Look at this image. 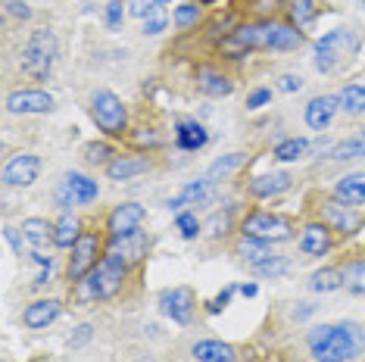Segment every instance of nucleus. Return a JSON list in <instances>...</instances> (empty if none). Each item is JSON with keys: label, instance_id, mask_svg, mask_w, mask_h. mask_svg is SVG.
Listing matches in <instances>:
<instances>
[{"label": "nucleus", "instance_id": "nucleus-43", "mask_svg": "<svg viewBox=\"0 0 365 362\" xmlns=\"http://www.w3.org/2000/svg\"><path fill=\"white\" fill-rule=\"evenodd\" d=\"M4 4H6V13L16 16V19H29V16H31L26 0H4Z\"/></svg>", "mask_w": 365, "mask_h": 362}, {"label": "nucleus", "instance_id": "nucleus-14", "mask_svg": "<svg viewBox=\"0 0 365 362\" xmlns=\"http://www.w3.org/2000/svg\"><path fill=\"white\" fill-rule=\"evenodd\" d=\"M331 244L334 241H331V228L325 222H309L300 232V250L306 257H325L331 250Z\"/></svg>", "mask_w": 365, "mask_h": 362}, {"label": "nucleus", "instance_id": "nucleus-36", "mask_svg": "<svg viewBox=\"0 0 365 362\" xmlns=\"http://www.w3.org/2000/svg\"><path fill=\"white\" fill-rule=\"evenodd\" d=\"M253 269H256V275H262V278H281L290 269V259H284V257H269L265 262H259V266H253Z\"/></svg>", "mask_w": 365, "mask_h": 362}, {"label": "nucleus", "instance_id": "nucleus-39", "mask_svg": "<svg viewBox=\"0 0 365 362\" xmlns=\"http://www.w3.org/2000/svg\"><path fill=\"white\" fill-rule=\"evenodd\" d=\"M156 10H160L156 0H131L128 4V16H135V19H147V16H153Z\"/></svg>", "mask_w": 365, "mask_h": 362}, {"label": "nucleus", "instance_id": "nucleus-53", "mask_svg": "<svg viewBox=\"0 0 365 362\" xmlns=\"http://www.w3.org/2000/svg\"><path fill=\"white\" fill-rule=\"evenodd\" d=\"M362 6H365V0H362Z\"/></svg>", "mask_w": 365, "mask_h": 362}, {"label": "nucleus", "instance_id": "nucleus-21", "mask_svg": "<svg viewBox=\"0 0 365 362\" xmlns=\"http://www.w3.org/2000/svg\"><path fill=\"white\" fill-rule=\"evenodd\" d=\"M210 178H200V181H190L185 185L181 191L169 200V210H185V207H197V203H203L206 197H210Z\"/></svg>", "mask_w": 365, "mask_h": 362}, {"label": "nucleus", "instance_id": "nucleus-2", "mask_svg": "<svg viewBox=\"0 0 365 362\" xmlns=\"http://www.w3.org/2000/svg\"><path fill=\"white\" fill-rule=\"evenodd\" d=\"M306 341L315 362H350L365 350V331L356 322L312 328Z\"/></svg>", "mask_w": 365, "mask_h": 362}, {"label": "nucleus", "instance_id": "nucleus-8", "mask_svg": "<svg viewBox=\"0 0 365 362\" xmlns=\"http://www.w3.org/2000/svg\"><path fill=\"white\" fill-rule=\"evenodd\" d=\"M322 222L331 228V232L350 237L362 228V216L356 212V207H350V203L344 200H325L322 203Z\"/></svg>", "mask_w": 365, "mask_h": 362}, {"label": "nucleus", "instance_id": "nucleus-24", "mask_svg": "<svg viewBox=\"0 0 365 362\" xmlns=\"http://www.w3.org/2000/svg\"><path fill=\"white\" fill-rule=\"evenodd\" d=\"M290 178L287 172H272V175H259L250 181V194L253 197H275V194H284L290 187Z\"/></svg>", "mask_w": 365, "mask_h": 362}, {"label": "nucleus", "instance_id": "nucleus-45", "mask_svg": "<svg viewBox=\"0 0 365 362\" xmlns=\"http://www.w3.org/2000/svg\"><path fill=\"white\" fill-rule=\"evenodd\" d=\"M303 88V78L300 76H281L278 78V90H284V94H294V90Z\"/></svg>", "mask_w": 365, "mask_h": 362}, {"label": "nucleus", "instance_id": "nucleus-10", "mask_svg": "<svg viewBox=\"0 0 365 362\" xmlns=\"http://www.w3.org/2000/svg\"><path fill=\"white\" fill-rule=\"evenodd\" d=\"M41 175V160L35 153H19L4 166V185L6 187H29Z\"/></svg>", "mask_w": 365, "mask_h": 362}, {"label": "nucleus", "instance_id": "nucleus-47", "mask_svg": "<svg viewBox=\"0 0 365 362\" xmlns=\"http://www.w3.org/2000/svg\"><path fill=\"white\" fill-rule=\"evenodd\" d=\"M106 22H110V29H115L122 22V0H113V4H106Z\"/></svg>", "mask_w": 365, "mask_h": 362}, {"label": "nucleus", "instance_id": "nucleus-18", "mask_svg": "<svg viewBox=\"0 0 365 362\" xmlns=\"http://www.w3.org/2000/svg\"><path fill=\"white\" fill-rule=\"evenodd\" d=\"M147 156H138V153H131V156H115V160L106 162V175H110L113 181H128V178H135L140 175V172H147Z\"/></svg>", "mask_w": 365, "mask_h": 362}, {"label": "nucleus", "instance_id": "nucleus-1", "mask_svg": "<svg viewBox=\"0 0 365 362\" xmlns=\"http://www.w3.org/2000/svg\"><path fill=\"white\" fill-rule=\"evenodd\" d=\"M300 29L278 26V22H253V26H240L237 31L222 41V51L228 56H244L247 51H294L300 47Z\"/></svg>", "mask_w": 365, "mask_h": 362}, {"label": "nucleus", "instance_id": "nucleus-5", "mask_svg": "<svg viewBox=\"0 0 365 362\" xmlns=\"http://www.w3.org/2000/svg\"><path fill=\"white\" fill-rule=\"evenodd\" d=\"M356 51V35L350 29H334L325 38L315 41V69L331 72L337 63H344L346 56Z\"/></svg>", "mask_w": 365, "mask_h": 362}, {"label": "nucleus", "instance_id": "nucleus-4", "mask_svg": "<svg viewBox=\"0 0 365 362\" xmlns=\"http://www.w3.org/2000/svg\"><path fill=\"white\" fill-rule=\"evenodd\" d=\"M53 60H56V35L51 29H38L31 31V38L26 41L22 47V72L31 78V81H44L53 69Z\"/></svg>", "mask_w": 365, "mask_h": 362}, {"label": "nucleus", "instance_id": "nucleus-9", "mask_svg": "<svg viewBox=\"0 0 365 362\" xmlns=\"http://www.w3.org/2000/svg\"><path fill=\"white\" fill-rule=\"evenodd\" d=\"M97 253H101V241H97V234H81L76 247H72V257H69V278L72 281H85V278L94 272V266L101 259H97Z\"/></svg>", "mask_w": 365, "mask_h": 362}, {"label": "nucleus", "instance_id": "nucleus-13", "mask_svg": "<svg viewBox=\"0 0 365 362\" xmlns=\"http://www.w3.org/2000/svg\"><path fill=\"white\" fill-rule=\"evenodd\" d=\"M6 110L16 116H35V113H51L53 97L47 90H13L6 97Z\"/></svg>", "mask_w": 365, "mask_h": 362}, {"label": "nucleus", "instance_id": "nucleus-41", "mask_svg": "<svg viewBox=\"0 0 365 362\" xmlns=\"http://www.w3.org/2000/svg\"><path fill=\"white\" fill-rule=\"evenodd\" d=\"M165 22H169V19H165V13L156 10L153 16H147V19H144V35H160V31L165 29Z\"/></svg>", "mask_w": 365, "mask_h": 362}, {"label": "nucleus", "instance_id": "nucleus-48", "mask_svg": "<svg viewBox=\"0 0 365 362\" xmlns=\"http://www.w3.org/2000/svg\"><path fill=\"white\" fill-rule=\"evenodd\" d=\"M269 97H272V90H265V88H259V90H253L250 97H247V106L250 110H259L262 103H269Z\"/></svg>", "mask_w": 365, "mask_h": 362}, {"label": "nucleus", "instance_id": "nucleus-11", "mask_svg": "<svg viewBox=\"0 0 365 362\" xmlns=\"http://www.w3.org/2000/svg\"><path fill=\"white\" fill-rule=\"evenodd\" d=\"M160 309L169 316L175 325H187L194 316V291L190 287H172V291L160 294Z\"/></svg>", "mask_w": 365, "mask_h": 362}, {"label": "nucleus", "instance_id": "nucleus-17", "mask_svg": "<svg viewBox=\"0 0 365 362\" xmlns=\"http://www.w3.org/2000/svg\"><path fill=\"white\" fill-rule=\"evenodd\" d=\"M144 222V207L140 203H122V207H115L110 212V222H106V228H110V234H128L135 232V228Z\"/></svg>", "mask_w": 365, "mask_h": 362}, {"label": "nucleus", "instance_id": "nucleus-3", "mask_svg": "<svg viewBox=\"0 0 365 362\" xmlns=\"http://www.w3.org/2000/svg\"><path fill=\"white\" fill-rule=\"evenodd\" d=\"M125 275H128V262H122L119 257H110V253H106L85 281H78V300L88 303V300L115 297V294L122 291V284H125Z\"/></svg>", "mask_w": 365, "mask_h": 362}, {"label": "nucleus", "instance_id": "nucleus-52", "mask_svg": "<svg viewBox=\"0 0 365 362\" xmlns=\"http://www.w3.org/2000/svg\"><path fill=\"white\" fill-rule=\"evenodd\" d=\"M156 4H160V6H165V4H172V0H156Z\"/></svg>", "mask_w": 365, "mask_h": 362}, {"label": "nucleus", "instance_id": "nucleus-20", "mask_svg": "<svg viewBox=\"0 0 365 362\" xmlns=\"http://www.w3.org/2000/svg\"><path fill=\"white\" fill-rule=\"evenodd\" d=\"M334 197L350 207H362L365 203V172H353V175H344L334 187Z\"/></svg>", "mask_w": 365, "mask_h": 362}, {"label": "nucleus", "instance_id": "nucleus-26", "mask_svg": "<svg viewBox=\"0 0 365 362\" xmlns=\"http://www.w3.org/2000/svg\"><path fill=\"white\" fill-rule=\"evenodd\" d=\"M78 237H81V222H78L76 216H69V212H66V216L53 225V244L63 247V250H72Z\"/></svg>", "mask_w": 365, "mask_h": 362}, {"label": "nucleus", "instance_id": "nucleus-16", "mask_svg": "<svg viewBox=\"0 0 365 362\" xmlns=\"http://www.w3.org/2000/svg\"><path fill=\"white\" fill-rule=\"evenodd\" d=\"M60 312H63L60 300H35L22 312V322H26V328H31V331H41V328L53 325L56 319H60Z\"/></svg>", "mask_w": 365, "mask_h": 362}, {"label": "nucleus", "instance_id": "nucleus-37", "mask_svg": "<svg viewBox=\"0 0 365 362\" xmlns=\"http://www.w3.org/2000/svg\"><path fill=\"white\" fill-rule=\"evenodd\" d=\"M175 228L181 232V237H187V241H194L197 234H200V222H197L194 212H178L175 219Z\"/></svg>", "mask_w": 365, "mask_h": 362}, {"label": "nucleus", "instance_id": "nucleus-34", "mask_svg": "<svg viewBox=\"0 0 365 362\" xmlns=\"http://www.w3.org/2000/svg\"><path fill=\"white\" fill-rule=\"evenodd\" d=\"M237 166H244V153H228V156H222V160H215V162H212V169L206 172V178H210V181L225 178L228 172H235Z\"/></svg>", "mask_w": 365, "mask_h": 362}, {"label": "nucleus", "instance_id": "nucleus-6", "mask_svg": "<svg viewBox=\"0 0 365 362\" xmlns=\"http://www.w3.org/2000/svg\"><path fill=\"white\" fill-rule=\"evenodd\" d=\"M91 116H94L97 128L106 131V135H122L125 122H128L125 106H122V100L113 90H97V94L91 97Z\"/></svg>", "mask_w": 365, "mask_h": 362}, {"label": "nucleus", "instance_id": "nucleus-40", "mask_svg": "<svg viewBox=\"0 0 365 362\" xmlns=\"http://www.w3.org/2000/svg\"><path fill=\"white\" fill-rule=\"evenodd\" d=\"M110 156H113V150H110V144H103V141H101V144L94 141V144L85 147V160H88V162H106Z\"/></svg>", "mask_w": 365, "mask_h": 362}, {"label": "nucleus", "instance_id": "nucleus-19", "mask_svg": "<svg viewBox=\"0 0 365 362\" xmlns=\"http://www.w3.org/2000/svg\"><path fill=\"white\" fill-rule=\"evenodd\" d=\"M19 232H22V241H26L35 253H41L47 244L53 241V225L47 219H26Z\"/></svg>", "mask_w": 365, "mask_h": 362}, {"label": "nucleus", "instance_id": "nucleus-50", "mask_svg": "<svg viewBox=\"0 0 365 362\" xmlns=\"http://www.w3.org/2000/svg\"><path fill=\"white\" fill-rule=\"evenodd\" d=\"M240 294H244V297H256V284H240L237 287Z\"/></svg>", "mask_w": 365, "mask_h": 362}, {"label": "nucleus", "instance_id": "nucleus-32", "mask_svg": "<svg viewBox=\"0 0 365 362\" xmlns=\"http://www.w3.org/2000/svg\"><path fill=\"white\" fill-rule=\"evenodd\" d=\"M359 156H365V131L356 138L340 141L334 150H331V160H359Z\"/></svg>", "mask_w": 365, "mask_h": 362}, {"label": "nucleus", "instance_id": "nucleus-29", "mask_svg": "<svg viewBox=\"0 0 365 362\" xmlns=\"http://www.w3.org/2000/svg\"><path fill=\"white\" fill-rule=\"evenodd\" d=\"M309 287L315 294H331V291H337V287H344V272L340 269H319V272H312V281Z\"/></svg>", "mask_w": 365, "mask_h": 362}, {"label": "nucleus", "instance_id": "nucleus-25", "mask_svg": "<svg viewBox=\"0 0 365 362\" xmlns=\"http://www.w3.org/2000/svg\"><path fill=\"white\" fill-rule=\"evenodd\" d=\"M175 144L181 147V150H200V147L206 144V128L200 125V122H178L175 128Z\"/></svg>", "mask_w": 365, "mask_h": 362}, {"label": "nucleus", "instance_id": "nucleus-42", "mask_svg": "<svg viewBox=\"0 0 365 362\" xmlns=\"http://www.w3.org/2000/svg\"><path fill=\"white\" fill-rule=\"evenodd\" d=\"M225 228H228V210L215 212V216L210 219V225H206V232H210L212 237H219V234H225Z\"/></svg>", "mask_w": 365, "mask_h": 362}, {"label": "nucleus", "instance_id": "nucleus-23", "mask_svg": "<svg viewBox=\"0 0 365 362\" xmlns=\"http://www.w3.org/2000/svg\"><path fill=\"white\" fill-rule=\"evenodd\" d=\"M190 353L197 362H235V347L222 341H197Z\"/></svg>", "mask_w": 365, "mask_h": 362}, {"label": "nucleus", "instance_id": "nucleus-44", "mask_svg": "<svg viewBox=\"0 0 365 362\" xmlns=\"http://www.w3.org/2000/svg\"><path fill=\"white\" fill-rule=\"evenodd\" d=\"M53 197H56V207H60V210H69L72 203H76V197H72V191H69V185H66V181H63L60 187H56Z\"/></svg>", "mask_w": 365, "mask_h": 362}, {"label": "nucleus", "instance_id": "nucleus-46", "mask_svg": "<svg viewBox=\"0 0 365 362\" xmlns=\"http://www.w3.org/2000/svg\"><path fill=\"white\" fill-rule=\"evenodd\" d=\"M91 331H94L91 325H78L76 334H69V347H81V343H88L91 341Z\"/></svg>", "mask_w": 365, "mask_h": 362}, {"label": "nucleus", "instance_id": "nucleus-12", "mask_svg": "<svg viewBox=\"0 0 365 362\" xmlns=\"http://www.w3.org/2000/svg\"><path fill=\"white\" fill-rule=\"evenodd\" d=\"M147 247H150V237H147L140 228H135V232H128V234H115L113 237V244H110V257H119L122 262H140L147 257Z\"/></svg>", "mask_w": 365, "mask_h": 362}, {"label": "nucleus", "instance_id": "nucleus-7", "mask_svg": "<svg viewBox=\"0 0 365 362\" xmlns=\"http://www.w3.org/2000/svg\"><path fill=\"white\" fill-rule=\"evenodd\" d=\"M240 232L247 237H259V241H269V244H281L294 237L290 222L281 216H272V212H250L244 219V225H240Z\"/></svg>", "mask_w": 365, "mask_h": 362}, {"label": "nucleus", "instance_id": "nucleus-15", "mask_svg": "<svg viewBox=\"0 0 365 362\" xmlns=\"http://www.w3.org/2000/svg\"><path fill=\"white\" fill-rule=\"evenodd\" d=\"M340 110V100L331 94H322V97H312L309 106H306V125L312 131H325L334 119V113Z\"/></svg>", "mask_w": 365, "mask_h": 362}, {"label": "nucleus", "instance_id": "nucleus-30", "mask_svg": "<svg viewBox=\"0 0 365 362\" xmlns=\"http://www.w3.org/2000/svg\"><path fill=\"white\" fill-rule=\"evenodd\" d=\"M340 110L350 113V116H362L365 113V85H346L340 90Z\"/></svg>", "mask_w": 365, "mask_h": 362}, {"label": "nucleus", "instance_id": "nucleus-51", "mask_svg": "<svg viewBox=\"0 0 365 362\" xmlns=\"http://www.w3.org/2000/svg\"><path fill=\"white\" fill-rule=\"evenodd\" d=\"M135 362H153V359H150V356H138Z\"/></svg>", "mask_w": 365, "mask_h": 362}, {"label": "nucleus", "instance_id": "nucleus-35", "mask_svg": "<svg viewBox=\"0 0 365 362\" xmlns=\"http://www.w3.org/2000/svg\"><path fill=\"white\" fill-rule=\"evenodd\" d=\"M290 16L297 29H306L315 19V0H290Z\"/></svg>", "mask_w": 365, "mask_h": 362}, {"label": "nucleus", "instance_id": "nucleus-38", "mask_svg": "<svg viewBox=\"0 0 365 362\" xmlns=\"http://www.w3.org/2000/svg\"><path fill=\"white\" fill-rule=\"evenodd\" d=\"M197 22H200V6L197 4H185V6L175 10V26L178 29H190V26H197Z\"/></svg>", "mask_w": 365, "mask_h": 362}, {"label": "nucleus", "instance_id": "nucleus-22", "mask_svg": "<svg viewBox=\"0 0 365 362\" xmlns=\"http://www.w3.org/2000/svg\"><path fill=\"white\" fill-rule=\"evenodd\" d=\"M197 88H200L206 97H228L231 90H235V85H231V81L222 76V72L210 69V66L197 69Z\"/></svg>", "mask_w": 365, "mask_h": 362}, {"label": "nucleus", "instance_id": "nucleus-49", "mask_svg": "<svg viewBox=\"0 0 365 362\" xmlns=\"http://www.w3.org/2000/svg\"><path fill=\"white\" fill-rule=\"evenodd\" d=\"M231 294H235V287H225V291L219 294L212 303H210V312H219V309H225L228 306V300H231Z\"/></svg>", "mask_w": 365, "mask_h": 362}, {"label": "nucleus", "instance_id": "nucleus-28", "mask_svg": "<svg viewBox=\"0 0 365 362\" xmlns=\"http://www.w3.org/2000/svg\"><path fill=\"white\" fill-rule=\"evenodd\" d=\"M237 253L244 257L247 262H253V266H259V262H265L272 257V244L269 241H259V237H240L237 244Z\"/></svg>", "mask_w": 365, "mask_h": 362}, {"label": "nucleus", "instance_id": "nucleus-27", "mask_svg": "<svg viewBox=\"0 0 365 362\" xmlns=\"http://www.w3.org/2000/svg\"><path fill=\"white\" fill-rule=\"evenodd\" d=\"M63 181L69 185V191H72V197H76L78 207H85V203L97 200V181H91L88 175H81V172H69Z\"/></svg>", "mask_w": 365, "mask_h": 362}, {"label": "nucleus", "instance_id": "nucleus-31", "mask_svg": "<svg viewBox=\"0 0 365 362\" xmlns=\"http://www.w3.org/2000/svg\"><path fill=\"white\" fill-rule=\"evenodd\" d=\"M344 287L350 294H365V259H353L344 269Z\"/></svg>", "mask_w": 365, "mask_h": 362}, {"label": "nucleus", "instance_id": "nucleus-33", "mask_svg": "<svg viewBox=\"0 0 365 362\" xmlns=\"http://www.w3.org/2000/svg\"><path fill=\"white\" fill-rule=\"evenodd\" d=\"M306 147H309V141H306V138H287V141H281V144L275 147V160L294 162V160H300V156L306 153Z\"/></svg>", "mask_w": 365, "mask_h": 362}]
</instances>
